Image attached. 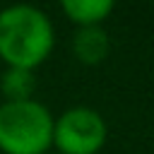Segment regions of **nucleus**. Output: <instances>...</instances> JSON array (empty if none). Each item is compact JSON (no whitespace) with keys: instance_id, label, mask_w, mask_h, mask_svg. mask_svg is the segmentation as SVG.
Wrapping results in <instances>:
<instances>
[{"instance_id":"f257e3e1","label":"nucleus","mask_w":154,"mask_h":154,"mask_svg":"<svg viewBox=\"0 0 154 154\" xmlns=\"http://www.w3.org/2000/svg\"><path fill=\"white\" fill-rule=\"evenodd\" d=\"M55 43L51 17L36 5H10L0 10V58L7 67L34 70Z\"/></svg>"},{"instance_id":"f03ea898","label":"nucleus","mask_w":154,"mask_h":154,"mask_svg":"<svg viewBox=\"0 0 154 154\" xmlns=\"http://www.w3.org/2000/svg\"><path fill=\"white\" fill-rule=\"evenodd\" d=\"M53 113L36 99L0 103V152L46 154L53 144Z\"/></svg>"},{"instance_id":"7ed1b4c3","label":"nucleus","mask_w":154,"mask_h":154,"mask_svg":"<svg viewBox=\"0 0 154 154\" xmlns=\"http://www.w3.org/2000/svg\"><path fill=\"white\" fill-rule=\"evenodd\" d=\"M106 135L103 116L89 106H72L53 120V147L58 154H96Z\"/></svg>"},{"instance_id":"20e7f679","label":"nucleus","mask_w":154,"mask_h":154,"mask_svg":"<svg viewBox=\"0 0 154 154\" xmlns=\"http://www.w3.org/2000/svg\"><path fill=\"white\" fill-rule=\"evenodd\" d=\"M111 51V38L103 26H79L72 36V53L84 65H99Z\"/></svg>"},{"instance_id":"39448f33","label":"nucleus","mask_w":154,"mask_h":154,"mask_svg":"<svg viewBox=\"0 0 154 154\" xmlns=\"http://www.w3.org/2000/svg\"><path fill=\"white\" fill-rule=\"evenodd\" d=\"M63 12L77 26H101V22L113 12L111 0H65Z\"/></svg>"},{"instance_id":"423d86ee","label":"nucleus","mask_w":154,"mask_h":154,"mask_svg":"<svg viewBox=\"0 0 154 154\" xmlns=\"http://www.w3.org/2000/svg\"><path fill=\"white\" fill-rule=\"evenodd\" d=\"M0 91L5 101H29L36 91V77L34 70L24 67H7L0 75Z\"/></svg>"},{"instance_id":"0eeeda50","label":"nucleus","mask_w":154,"mask_h":154,"mask_svg":"<svg viewBox=\"0 0 154 154\" xmlns=\"http://www.w3.org/2000/svg\"><path fill=\"white\" fill-rule=\"evenodd\" d=\"M46 154H48V152H46Z\"/></svg>"}]
</instances>
